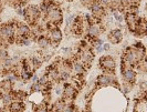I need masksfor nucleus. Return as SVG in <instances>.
Here are the masks:
<instances>
[{
    "instance_id": "obj_1",
    "label": "nucleus",
    "mask_w": 147,
    "mask_h": 112,
    "mask_svg": "<svg viewBox=\"0 0 147 112\" xmlns=\"http://www.w3.org/2000/svg\"><path fill=\"white\" fill-rule=\"evenodd\" d=\"M8 22L0 24V39L7 42V45H10L12 42H16V26L17 22Z\"/></svg>"
},
{
    "instance_id": "obj_28",
    "label": "nucleus",
    "mask_w": 147,
    "mask_h": 112,
    "mask_svg": "<svg viewBox=\"0 0 147 112\" xmlns=\"http://www.w3.org/2000/svg\"><path fill=\"white\" fill-rule=\"evenodd\" d=\"M113 16H114V18L116 19V21L117 22H122L123 21V17H122V15L119 14V12H117V11H113Z\"/></svg>"
},
{
    "instance_id": "obj_34",
    "label": "nucleus",
    "mask_w": 147,
    "mask_h": 112,
    "mask_svg": "<svg viewBox=\"0 0 147 112\" xmlns=\"http://www.w3.org/2000/svg\"><path fill=\"white\" fill-rule=\"evenodd\" d=\"M62 90H63V87H62V86H57L55 92H57L58 96H62Z\"/></svg>"
},
{
    "instance_id": "obj_37",
    "label": "nucleus",
    "mask_w": 147,
    "mask_h": 112,
    "mask_svg": "<svg viewBox=\"0 0 147 112\" xmlns=\"http://www.w3.org/2000/svg\"><path fill=\"white\" fill-rule=\"evenodd\" d=\"M17 14H18L19 16H23V14H24V11H23V8H22V7H18Z\"/></svg>"
},
{
    "instance_id": "obj_40",
    "label": "nucleus",
    "mask_w": 147,
    "mask_h": 112,
    "mask_svg": "<svg viewBox=\"0 0 147 112\" xmlns=\"http://www.w3.org/2000/svg\"><path fill=\"white\" fill-rule=\"evenodd\" d=\"M0 112H9V110H8V108L6 107V108H2V109H0Z\"/></svg>"
},
{
    "instance_id": "obj_32",
    "label": "nucleus",
    "mask_w": 147,
    "mask_h": 112,
    "mask_svg": "<svg viewBox=\"0 0 147 112\" xmlns=\"http://www.w3.org/2000/svg\"><path fill=\"white\" fill-rule=\"evenodd\" d=\"M93 48H94V50H95L96 53H101L103 51L102 45H93Z\"/></svg>"
},
{
    "instance_id": "obj_9",
    "label": "nucleus",
    "mask_w": 147,
    "mask_h": 112,
    "mask_svg": "<svg viewBox=\"0 0 147 112\" xmlns=\"http://www.w3.org/2000/svg\"><path fill=\"white\" fill-rule=\"evenodd\" d=\"M104 32V28L101 26V24H98V22H94L92 23V24H90L88 28V36L90 38H92V39H96V38L100 37V35Z\"/></svg>"
},
{
    "instance_id": "obj_20",
    "label": "nucleus",
    "mask_w": 147,
    "mask_h": 112,
    "mask_svg": "<svg viewBox=\"0 0 147 112\" xmlns=\"http://www.w3.org/2000/svg\"><path fill=\"white\" fill-rule=\"evenodd\" d=\"M32 75H33V72H31V71H29V70H22V72L20 73V75H19V79H21L23 82H26V81H29L30 79H31V77H32Z\"/></svg>"
},
{
    "instance_id": "obj_25",
    "label": "nucleus",
    "mask_w": 147,
    "mask_h": 112,
    "mask_svg": "<svg viewBox=\"0 0 147 112\" xmlns=\"http://www.w3.org/2000/svg\"><path fill=\"white\" fill-rule=\"evenodd\" d=\"M9 57V53L6 47H0V61H2L3 59H6Z\"/></svg>"
},
{
    "instance_id": "obj_27",
    "label": "nucleus",
    "mask_w": 147,
    "mask_h": 112,
    "mask_svg": "<svg viewBox=\"0 0 147 112\" xmlns=\"http://www.w3.org/2000/svg\"><path fill=\"white\" fill-rule=\"evenodd\" d=\"M62 112H78V111L75 110V108H74L71 103H65V105H64L63 111Z\"/></svg>"
},
{
    "instance_id": "obj_29",
    "label": "nucleus",
    "mask_w": 147,
    "mask_h": 112,
    "mask_svg": "<svg viewBox=\"0 0 147 112\" xmlns=\"http://www.w3.org/2000/svg\"><path fill=\"white\" fill-rule=\"evenodd\" d=\"M5 2H7L8 5H10V6H12V7H16L18 8L19 7V3H18V0H3Z\"/></svg>"
},
{
    "instance_id": "obj_22",
    "label": "nucleus",
    "mask_w": 147,
    "mask_h": 112,
    "mask_svg": "<svg viewBox=\"0 0 147 112\" xmlns=\"http://www.w3.org/2000/svg\"><path fill=\"white\" fill-rule=\"evenodd\" d=\"M38 82L40 83L42 87H44V86L50 84V83H51V81L49 80V77H48V75H47V73H45V75H43L41 78H39V79H38Z\"/></svg>"
},
{
    "instance_id": "obj_39",
    "label": "nucleus",
    "mask_w": 147,
    "mask_h": 112,
    "mask_svg": "<svg viewBox=\"0 0 147 112\" xmlns=\"http://www.w3.org/2000/svg\"><path fill=\"white\" fill-rule=\"evenodd\" d=\"M3 73H5V70H3V67H2L1 61H0V75H3Z\"/></svg>"
},
{
    "instance_id": "obj_14",
    "label": "nucleus",
    "mask_w": 147,
    "mask_h": 112,
    "mask_svg": "<svg viewBox=\"0 0 147 112\" xmlns=\"http://www.w3.org/2000/svg\"><path fill=\"white\" fill-rule=\"evenodd\" d=\"M9 112H23L24 111V103L23 101H12L9 105H7Z\"/></svg>"
},
{
    "instance_id": "obj_26",
    "label": "nucleus",
    "mask_w": 147,
    "mask_h": 112,
    "mask_svg": "<svg viewBox=\"0 0 147 112\" xmlns=\"http://www.w3.org/2000/svg\"><path fill=\"white\" fill-rule=\"evenodd\" d=\"M94 1H95V0H80V3H81L83 7L90 9V7L94 3Z\"/></svg>"
},
{
    "instance_id": "obj_13",
    "label": "nucleus",
    "mask_w": 147,
    "mask_h": 112,
    "mask_svg": "<svg viewBox=\"0 0 147 112\" xmlns=\"http://www.w3.org/2000/svg\"><path fill=\"white\" fill-rule=\"evenodd\" d=\"M71 71H73L74 75H75L83 77V75H85V72H86V69H85V67L82 64L81 62H79V61H75V62H73V63H72Z\"/></svg>"
},
{
    "instance_id": "obj_7",
    "label": "nucleus",
    "mask_w": 147,
    "mask_h": 112,
    "mask_svg": "<svg viewBox=\"0 0 147 112\" xmlns=\"http://www.w3.org/2000/svg\"><path fill=\"white\" fill-rule=\"evenodd\" d=\"M96 83L98 87H109L112 84H116L117 80L115 78V75H105L102 73L96 78Z\"/></svg>"
},
{
    "instance_id": "obj_18",
    "label": "nucleus",
    "mask_w": 147,
    "mask_h": 112,
    "mask_svg": "<svg viewBox=\"0 0 147 112\" xmlns=\"http://www.w3.org/2000/svg\"><path fill=\"white\" fill-rule=\"evenodd\" d=\"M0 99H1V101H2V103L6 105H9L12 101H15L13 100V96H12V92H10V93H5V94H1L0 96Z\"/></svg>"
},
{
    "instance_id": "obj_23",
    "label": "nucleus",
    "mask_w": 147,
    "mask_h": 112,
    "mask_svg": "<svg viewBox=\"0 0 147 112\" xmlns=\"http://www.w3.org/2000/svg\"><path fill=\"white\" fill-rule=\"evenodd\" d=\"M34 112H49V108L43 103L34 105Z\"/></svg>"
},
{
    "instance_id": "obj_8",
    "label": "nucleus",
    "mask_w": 147,
    "mask_h": 112,
    "mask_svg": "<svg viewBox=\"0 0 147 112\" xmlns=\"http://www.w3.org/2000/svg\"><path fill=\"white\" fill-rule=\"evenodd\" d=\"M78 57H79V62H81L82 64L85 67H90L91 66V63H92V61L94 59V53L92 51V49H88V50H84V51H80L79 54H78Z\"/></svg>"
},
{
    "instance_id": "obj_35",
    "label": "nucleus",
    "mask_w": 147,
    "mask_h": 112,
    "mask_svg": "<svg viewBox=\"0 0 147 112\" xmlns=\"http://www.w3.org/2000/svg\"><path fill=\"white\" fill-rule=\"evenodd\" d=\"M140 92H146V82L140 83Z\"/></svg>"
},
{
    "instance_id": "obj_11",
    "label": "nucleus",
    "mask_w": 147,
    "mask_h": 112,
    "mask_svg": "<svg viewBox=\"0 0 147 112\" xmlns=\"http://www.w3.org/2000/svg\"><path fill=\"white\" fill-rule=\"evenodd\" d=\"M47 75L49 77V80H50L51 82H57V83L61 82V81H60V72H59V70L54 67V66L49 67L48 69H47Z\"/></svg>"
},
{
    "instance_id": "obj_12",
    "label": "nucleus",
    "mask_w": 147,
    "mask_h": 112,
    "mask_svg": "<svg viewBox=\"0 0 147 112\" xmlns=\"http://www.w3.org/2000/svg\"><path fill=\"white\" fill-rule=\"evenodd\" d=\"M30 28L28 24L23 22H17L16 26V37H22V36H29Z\"/></svg>"
},
{
    "instance_id": "obj_16",
    "label": "nucleus",
    "mask_w": 147,
    "mask_h": 112,
    "mask_svg": "<svg viewBox=\"0 0 147 112\" xmlns=\"http://www.w3.org/2000/svg\"><path fill=\"white\" fill-rule=\"evenodd\" d=\"M147 105H146V99L142 98L138 99V101L134 105V112H146Z\"/></svg>"
},
{
    "instance_id": "obj_2",
    "label": "nucleus",
    "mask_w": 147,
    "mask_h": 112,
    "mask_svg": "<svg viewBox=\"0 0 147 112\" xmlns=\"http://www.w3.org/2000/svg\"><path fill=\"white\" fill-rule=\"evenodd\" d=\"M23 11H24V14H23L24 19L32 27H36L37 22L40 20V17H41V11H40L39 7L36 5H29L28 7L23 9Z\"/></svg>"
},
{
    "instance_id": "obj_41",
    "label": "nucleus",
    "mask_w": 147,
    "mask_h": 112,
    "mask_svg": "<svg viewBox=\"0 0 147 112\" xmlns=\"http://www.w3.org/2000/svg\"><path fill=\"white\" fill-rule=\"evenodd\" d=\"M67 1H72V0H67Z\"/></svg>"
},
{
    "instance_id": "obj_30",
    "label": "nucleus",
    "mask_w": 147,
    "mask_h": 112,
    "mask_svg": "<svg viewBox=\"0 0 147 112\" xmlns=\"http://www.w3.org/2000/svg\"><path fill=\"white\" fill-rule=\"evenodd\" d=\"M98 1H100V3H101V5L106 9V8L110 7L111 1H112V0H98Z\"/></svg>"
},
{
    "instance_id": "obj_19",
    "label": "nucleus",
    "mask_w": 147,
    "mask_h": 112,
    "mask_svg": "<svg viewBox=\"0 0 147 112\" xmlns=\"http://www.w3.org/2000/svg\"><path fill=\"white\" fill-rule=\"evenodd\" d=\"M12 96H13V100L16 101H24V99L28 97V94L24 91H12Z\"/></svg>"
},
{
    "instance_id": "obj_6",
    "label": "nucleus",
    "mask_w": 147,
    "mask_h": 112,
    "mask_svg": "<svg viewBox=\"0 0 147 112\" xmlns=\"http://www.w3.org/2000/svg\"><path fill=\"white\" fill-rule=\"evenodd\" d=\"M122 71V78L123 81L128 84L134 86V83L136 82V78H137V73L133 68H121Z\"/></svg>"
},
{
    "instance_id": "obj_33",
    "label": "nucleus",
    "mask_w": 147,
    "mask_h": 112,
    "mask_svg": "<svg viewBox=\"0 0 147 112\" xmlns=\"http://www.w3.org/2000/svg\"><path fill=\"white\" fill-rule=\"evenodd\" d=\"M62 52L67 54V56H71L72 54V49L71 48H62Z\"/></svg>"
},
{
    "instance_id": "obj_17",
    "label": "nucleus",
    "mask_w": 147,
    "mask_h": 112,
    "mask_svg": "<svg viewBox=\"0 0 147 112\" xmlns=\"http://www.w3.org/2000/svg\"><path fill=\"white\" fill-rule=\"evenodd\" d=\"M37 43L41 49H47V48L50 45V40L48 39V37H47L45 35L42 33V35H40V36L37 38Z\"/></svg>"
},
{
    "instance_id": "obj_21",
    "label": "nucleus",
    "mask_w": 147,
    "mask_h": 112,
    "mask_svg": "<svg viewBox=\"0 0 147 112\" xmlns=\"http://www.w3.org/2000/svg\"><path fill=\"white\" fill-rule=\"evenodd\" d=\"M119 1H121V3L124 5L126 8L131 7V6H136V7L140 6V2L136 1V0H119Z\"/></svg>"
},
{
    "instance_id": "obj_36",
    "label": "nucleus",
    "mask_w": 147,
    "mask_h": 112,
    "mask_svg": "<svg viewBox=\"0 0 147 112\" xmlns=\"http://www.w3.org/2000/svg\"><path fill=\"white\" fill-rule=\"evenodd\" d=\"M102 48H103L104 51H109L111 49V45L110 43H103V45H102Z\"/></svg>"
},
{
    "instance_id": "obj_10",
    "label": "nucleus",
    "mask_w": 147,
    "mask_h": 112,
    "mask_svg": "<svg viewBox=\"0 0 147 112\" xmlns=\"http://www.w3.org/2000/svg\"><path fill=\"white\" fill-rule=\"evenodd\" d=\"M107 38H109L111 43H113V45H118V43L122 41V39H123L122 29H121V28H117V29L112 30L110 33H109Z\"/></svg>"
},
{
    "instance_id": "obj_38",
    "label": "nucleus",
    "mask_w": 147,
    "mask_h": 112,
    "mask_svg": "<svg viewBox=\"0 0 147 112\" xmlns=\"http://www.w3.org/2000/svg\"><path fill=\"white\" fill-rule=\"evenodd\" d=\"M38 79H39V78H38L37 75H32V77H31V79H30V80H31V81H32V83H33V82H37Z\"/></svg>"
},
{
    "instance_id": "obj_4",
    "label": "nucleus",
    "mask_w": 147,
    "mask_h": 112,
    "mask_svg": "<svg viewBox=\"0 0 147 112\" xmlns=\"http://www.w3.org/2000/svg\"><path fill=\"white\" fill-rule=\"evenodd\" d=\"M78 96V90L71 83H64L63 84V90H62V100L65 103H70L72 100H74Z\"/></svg>"
},
{
    "instance_id": "obj_24",
    "label": "nucleus",
    "mask_w": 147,
    "mask_h": 112,
    "mask_svg": "<svg viewBox=\"0 0 147 112\" xmlns=\"http://www.w3.org/2000/svg\"><path fill=\"white\" fill-rule=\"evenodd\" d=\"M41 91H42V86L38 82V81L32 83V86H31V92L32 93L33 92H41Z\"/></svg>"
},
{
    "instance_id": "obj_15",
    "label": "nucleus",
    "mask_w": 147,
    "mask_h": 112,
    "mask_svg": "<svg viewBox=\"0 0 147 112\" xmlns=\"http://www.w3.org/2000/svg\"><path fill=\"white\" fill-rule=\"evenodd\" d=\"M12 89H13V84L8 81V80H3L0 82V96L1 94H5V93H10L12 92Z\"/></svg>"
},
{
    "instance_id": "obj_31",
    "label": "nucleus",
    "mask_w": 147,
    "mask_h": 112,
    "mask_svg": "<svg viewBox=\"0 0 147 112\" xmlns=\"http://www.w3.org/2000/svg\"><path fill=\"white\" fill-rule=\"evenodd\" d=\"M74 18H75V15H70L67 18H66V26H71L72 22H73Z\"/></svg>"
},
{
    "instance_id": "obj_5",
    "label": "nucleus",
    "mask_w": 147,
    "mask_h": 112,
    "mask_svg": "<svg viewBox=\"0 0 147 112\" xmlns=\"http://www.w3.org/2000/svg\"><path fill=\"white\" fill-rule=\"evenodd\" d=\"M45 36L50 40V45H53V47H57L59 45L62 40V37H63L62 31L60 30L59 27H54L52 29L48 30V33Z\"/></svg>"
},
{
    "instance_id": "obj_3",
    "label": "nucleus",
    "mask_w": 147,
    "mask_h": 112,
    "mask_svg": "<svg viewBox=\"0 0 147 112\" xmlns=\"http://www.w3.org/2000/svg\"><path fill=\"white\" fill-rule=\"evenodd\" d=\"M100 66L105 75H115L116 61L112 56H104L100 59Z\"/></svg>"
}]
</instances>
